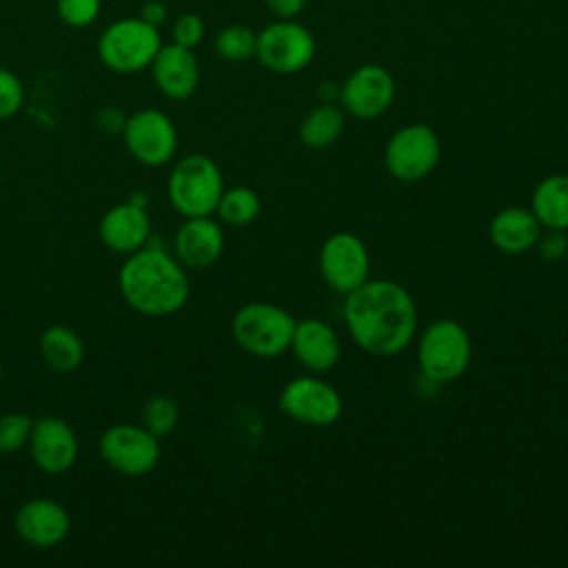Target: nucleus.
<instances>
[{
    "mask_svg": "<svg viewBox=\"0 0 568 568\" xmlns=\"http://www.w3.org/2000/svg\"><path fill=\"white\" fill-rule=\"evenodd\" d=\"M98 448L104 464L126 477L146 475L160 462V437H155L142 424L109 426L102 433Z\"/></svg>",
    "mask_w": 568,
    "mask_h": 568,
    "instance_id": "1a4fd4ad",
    "label": "nucleus"
},
{
    "mask_svg": "<svg viewBox=\"0 0 568 568\" xmlns=\"http://www.w3.org/2000/svg\"><path fill=\"white\" fill-rule=\"evenodd\" d=\"M541 235V224L530 209L508 206L501 209L488 226L493 246L506 255H519L530 251Z\"/></svg>",
    "mask_w": 568,
    "mask_h": 568,
    "instance_id": "aec40b11",
    "label": "nucleus"
},
{
    "mask_svg": "<svg viewBox=\"0 0 568 568\" xmlns=\"http://www.w3.org/2000/svg\"><path fill=\"white\" fill-rule=\"evenodd\" d=\"M40 355L51 371L73 373L84 359V344L73 328L53 324L40 335Z\"/></svg>",
    "mask_w": 568,
    "mask_h": 568,
    "instance_id": "4be33fe9",
    "label": "nucleus"
},
{
    "mask_svg": "<svg viewBox=\"0 0 568 568\" xmlns=\"http://www.w3.org/2000/svg\"><path fill=\"white\" fill-rule=\"evenodd\" d=\"M118 286L124 302L151 317L178 313L191 293L186 268L164 248L142 246L126 255L118 273Z\"/></svg>",
    "mask_w": 568,
    "mask_h": 568,
    "instance_id": "f03ea898",
    "label": "nucleus"
},
{
    "mask_svg": "<svg viewBox=\"0 0 568 568\" xmlns=\"http://www.w3.org/2000/svg\"><path fill=\"white\" fill-rule=\"evenodd\" d=\"M0 377H2V364H0Z\"/></svg>",
    "mask_w": 568,
    "mask_h": 568,
    "instance_id": "f704fd0d",
    "label": "nucleus"
},
{
    "mask_svg": "<svg viewBox=\"0 0 568 568\" xmlns=\"http://www.w3.org/2000/svg\"><path fill=\"white\" fill-rule=\"evenodd\" d=\"M439 138L424 124H406L397 129L384 149V162L388 173L399 182H417L426 178L439 162Z\"/></svg>",
    "mask_w": 568,
    "mask_h": 568,
    "instance_id": "6e6552de",
    "label": "nucleus"
},
{
    "mask_svg": "<svg viewBox=\"0 0 568 568\" xmlns=\"http://www.w3.org/2000/svg\"><path fill=\"white\" fill-rule=\"evenodd\" d=\"M224 180L220 166L202 153H191L178 160L166 180L171 206L182 217H202L215 213Z\"/></svg>",
    "mask_w": 568,
    "mask_h": 568,
    "instance_id": "7ed1b4c3",
    "label": "nucleus"
},
{
    "mask_svg": "<svg viewBox=\"0 0 568 568\" xmlns=\"http://www.w3.org/2000/svg\"><path fill=\"white\" fill-rule=\"evenodd\" d=\"M160 29L140 16L113 20L98 38L95 51L100 62L113 73H138L149 69L162 47Z\"/></svg>",
    "mask_w": 568,
    "mask_h": 568,
    "instance_id": "20e7f679",
    "label": "nucleus"
},
{
    "mask_svg": "<svg viewBox=\"0 0 568 568\" xmlns=\"http://www.w3.org/2000/svg\"><path fill=\"white\" fill-rule=\"evenodd\" d=\"M215 213L222 222L231 226H244L251 224L260 215V197L248 186H233L224 189L220 195V202L215 206Z\"/></svg>",
    "mask_w": 568,
    "mask_h": 568,
    "instance_id": "b1692460",
    "label": "nucleus"
},
{
    "mask_svg": "<svg viewBox=\"0 0 568 568\" xmlns=\"http://www.w3.org/2000/svg\"><path fill=\"white\" fill-rule=\"evenodd\" d=\"M295 324L288 311L271 302H248L235 313L231 333L237 346L248 355L277 357L291 348Z\"/></svg>",
    "mask_w": 568,
    "mask_h": 568,
    "instance_id": "39448f33",
    "label": "nucleus"
},
{
    "mask_svg": "<svg viewBox=\"0 0 568 568\" xmlns=\"http://www.w3.org/2000/svg\"><path fill=\"white\" fill-rule=\"evenodd\" d=\"M280 408L295 422L308 426H331L342 415L339 393L320 377H295L280 393Z\"/></svg>",
    "mask_w": 568,
    "mask_h": 568,
    "instance_id": "f8f14e48",
    "label": "nucleus"
},
{
    "mask_svg": "<svg viewBox=\"0 0 568 568\" xmlns=\"http://www.w3.org/2000/svg\"><path fill=\"white\" fill-rule=\"evenodd\" d=\"M102 11V0H55V13L71 29L91 27Z\"/></svg>",
    "mask_w": 568,
    "mask_h": 568,
    "instance_id": "cd10ccee",
    "label": "nucleus"
},
{
    "mask_svg": "<svg viewBox=\"0 0 568 568\" xmlns=\"http://www.w3.org/2000/svg\"><path fill=\"white\" fill-rule=\"evenodd\" d=\"M122 138L126 151L144 166H162L178 151V129L160 109H140L126 115Z\"/></svg>",
    "mask_w": 568,
    "mask_h": 568,
    "instance_id": "9d476101",
    "label": "nucleus"
},
{
    "mask_svg": "<svg viewBox=\"0 0 568 568\" xmlns=\"http://www.w3.org/2000/svg\"><path fill=\"white\" fill-rule=\"evenodd\" d=\"M530 211L548 231L568 229V175H548L535 191Z\"/></svg>",
    "mask_w": 568,
    "mask_h": 568,
    "instance_id": "412c9836",
    "label": "nucleus"
},
{
    "mask_svg": "<svg viewBox=\"0 0 568 568\" xmlns=\"http://www.w3.org/2000/svg\"><path fill=\"white\" fill-rule=\"evenodd\" d=\"M344 131V109L333 102H322L311 109L300 124V140L308 149L331 146Z\"/></svg>",
    "mask_w": 568,
    "mask_h": 568,
    "instance_id": "5701e85b",
    "label": "nucleus"
},
{
    "mask_svg": "<svg viewBox=\"0 0 568 568\" xmlns=\"http://www.w3.org/2000/svg\"><path fill=\"white\" fill-rule=\"evenodd\" d=\"M395 100V80L382 64L357 67L339 87V102L346 113L359 120H375Z\"/></svg>",
    "mask_w": 568,
    "mask_h": 568,
    "instance_id": "ddd939ff",
    "label": "nucleus"
},
{
    "mask_svg": "<svg viewBox=\"0 0 568 568\" xmlns=\"http://www.w3.org/2000/svg\"><path fill=\"white\" fill-rule=\"evenodd\" d=\"M368 248L357 235L339 231L322 244L320 273L333 291L348 295L368 280Z\"/></svg>",
    "mask_w": 568,
    "mask_h": 568,
    "instance_id": "9b49d317",
    "label": "nucleus"
},
{
    "mask_svg": "<svg viewBox=\"0 0 568 568\" xmlns=\"http://www.w3.org/2000/svg\"><path fill=\"white\" fill-rule=\"evenodd\" d=\"M149 69L153 84L169 100H186L197 91L200 62L193 49L180 47L175 42L162 44Z\"/></svg>",
    "mask_w": 568,
    "mask_h": 568,
    "instance_id": "dca6fc26",
    "label": "nucleus"
},
{
    "mask_svg": "<svg viewBox=\"0 0 568 568\" xmlns=\"http://www.w3.org/2000/svg\"><path fill=\"white\" fill-rule=\"evenodd\" d=\"M124 122H126V115L115 106H106L98 113V126L109 133H122Z\"/></svg>",
    "mask_w": 568,
    "mask_h": 568,
    "instance_id": "72a5a7b5",
    "label": "nucleus"
},
{
    "mask_svg": "<svg viewBox=\"0 0 568 568\" xmlns=\"http://www.w3.org/2000/svg\"><path fill=\"white\" fill-rule=\"evenodd\" d=\"M353 342L377 357L404 351L417 331V306L410 293L390 280H366L344 302Z\"/></svg>",
    "mask_w": 568,
    "mask_h": 568,
    "instance_id": "f257e3e1",
    "label": "nucleus"
},
{
    "mask_svg": "<svg viewBox=\"0 0 568 568\" xmlns=\"http://www.w3.org/2000/svg\"><path fill=\"white\" fill-rule=\"evenodd\" d=\"M206 33V24L197 13H182L173 27H171V42L186 47V49H195Z\"/></svg>",
    "mask_w": 568,
    "mask_h": 568,
    "instance_id": "c756f323",
    "label": "nucleus"
},
{
    "mask_svg": "<svg viewBox=\"0 0 568 568\" xmlns=\"http://www.w3.org/2000/svg\"><path fill=\"white\" fill-rule=\"evenodd\" d=\"M537 244H539V253H541L546 260H557V257H561V255L566 253V248H568V240H566L564 231H550V233H546L544 237L539 235Z\"/></svg>",
    "mask_w": 568,
    "mask_h": 568,
    "instance_id": "7c9ffc66",
    "label": "nucleus"
},
{
    "mask_svg": "<svg viewBox=\"0 0 568 568\" xmlns=\"http://www.w3.org/2000/svg\"><path fill=\"white\" fill-rule=\"evenodd\" d=\"M33 464L47 475L67 473L78 459V437L69 422L62 417L33 419L31 437L27 444Z\"/></svg>",
    "mask_w": 568,
    "mask_h": 568,
    "instance_id": "4468645a",
    "label": "nucleus"
},
{
    "mask_svg": "<svg viewBox=\"0 0 568 568\" xmlns=\"http://www.w3.org/2000/svg\"><path fill=\"white\" fill-rule=\"evenodd\" d=\"M16 535L33 548H53L67 539L71 517L62 504L49 497L27 499L13 515Z\"/></svg>",
    "mask_w": 568,
    "mask_h": 568,
    "instance_id": "2eb2a0df",
    "label": "nucleus"
},
{
    "mask_svg": "<svg viewBox=\"0 0 568 568\" xmlns=\"http://www.w3.org/2000/svg\"><path fill=\"white\" fill-rule=\"evenodd\" d=\"M98 235L102 244L113 253H135L149 242L151 235V220L146 206H140L131 200L111 206L98 224Z\"/></svg>",
    "mask_w": 568,
    "mask_h": 568,
    "instance_id": "f3484780",
    "label": "nucleus"
},
{
    "mask_svg": "<svg viewBox=\"0 0 568 568\" xmlns=\"http://www.w3.org/2000/svg\"><path fill=\"white\" fill-rule=\"evenodd\" d=\"M138 16H140L144 22H149V24H153V27L160 29V27L166 22V18H169V9H166V4L160 2V0H146V2H142Z\"/></svg>",
    "mask_w": 568,
    "mask_h": 568,
    "instance_id": "473e14b6",
    "label": "nucleus"
},
{
    "mask_svg": "<svg viewBox=\"0 0 568 568\" xmlns=\"http://www.w3.org/2000/svg\"><path fill=\"white\" fill-rule=\"evenodd\" d=\"M175 257L184 268H209L217 262L224 248V233L211 215L184 217L173 240Z\"/></svg>",
    "mask_w": 568,
    "mask_h": 568,
    "instance_id": "a211bd4d",
    "label": "nucleus"
},
{
    "mask_svg": "<svg viewBox=\"0 0 568 568\" xmlns=\"http://www.w3.org/2000/svg\"><path fill=\"white\" fill-rule=\"evenodd\" d=\"M24 104V87L20 82V78L0 67V120L4 118H13Z\"/></svg>",
    "mask_w": 568,
    "mask_h": 568,
    "instance_id": "c85d7f7f",
    "label": "nucleus"
},
{
    "mask_svg": "<svg viewBox=\"0 0 568 568\" xmlns=\"http://www.w3.org/2000/svg\"><path fill=\"white\" fill-rule=\"evenodd\" d=\"M266 9L280 18V20H291L295 16L302 13V9L306 7V0H264Z\"/></svg>",
    "mask_w": 568,
    "mask_h": 568,
    "instance_id": "2f4dec72",
    "label": "nucleus"
},
{
    "mask_svg": "<svg viewBox=\"0 0 568 568\" xmlns=\"http://www.w3.org/2000/svg\"><path fill=\"white\" fill-rule=\"evenodd\" d=\"M315 49L317 44L313 31L291 18L271 22L257 33L255 58L264 69L280 75H291L313 62Z\"/></svg>",
    "mask_w": 568,
    "mask_h": 568,
    "instance_id": "0eeeda50",
    "label": "nucleus"
},
{
    "mask_svg": "<svg viewBox=\"0 0 568 568\" xmlns=\"http://www.w3.org/2000/svg\"><path fill=\"white\" fill-rule=\"evenodd\" d=\"M291 351L304 368L322 373L337 364L342 344L331 324L317 317H308L295 324Z\"/></svg>",
    "mask_w": 568,
    "mask_h": 568,
    "instance_id": "6ab92c4d",
    "label": "nucleus"
},
{
    "mask_svg": "<svg viewBox=\"0 0 568 568\" xmlns=\"http://www.w3.org/2000/svg\"><path fill=\"white\" fill-rule=\"evenodd\" d=\"M473 344L468 331L448 317L426 326L417 344V362L422 373L433 382H453L462 377L470 364Z\"/></svg>",
    "mask_w": 568,
    "mask_h": 568,
    "instance_id": "423d86ee",
    "label": "nucleus"
},
{
    "mask_svg": "<svg viewBox=\"0 0 568 568\" xmlns=\"http://www.w3.org/2000/svg\"><path fill=\"white\" fill-rule=\"evenodd\" d=\"M33 419L24 413L0 415V453H18L27 448Z\"/></svg>",
    "mask_w": 568,
    "mask_h": 568,
    "instance_id": "bb28decb",
    "label": "nucleus"
},
{
    "mask_svg": "<svg viewBox=\"0 0 568 568\" xmlns=\"http://www.w3.org/2000/svg\"><path fill=\"white\" fill-rule=\"evenodd\" d=\"M257 33L246 24H226L215 36V53L226 62H246L255 55Z\"/></svg>",
    "mask_w": 568,
    "mask_h": 568,
    "instance_id": "393cba45",
    "label": "nucleus"
},
{
    "mask_svg": "<svg viewBox=\"0 0 568 568\" xmlns=\"http://www.w3.org/2000/svg\"><path fill=\"white\" fill-rule=\"evenodd\" d=\"M142 426L155 437H164L175 430L180 422V406L169 395H153L142 406Z\"/></svg>",
    "mask_w": 568,
    "mask_h": 568,
    "instance_id": "a878e982",
    "label": "nucleus"
}]
</instances>
